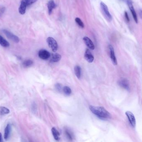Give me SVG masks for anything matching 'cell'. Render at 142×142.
<instances>
[{
  "label": "cell",
  "instance_id": "obj_26",
  "mask_svg": "<svg viewBox=\"0 0 142 142\" xmlns=\"http://www.w3.org/2000/svg\"><path fill=\"white\" fill-rule=\"evenodd\" d=\"M32 109L33 111H34H34H35L36 110V104H35V103H33V104Z\"/></svg>",
  "mask_w": 142,
  "mask_h": 142
},
{
  "label": "cell",
  "instance_id": "obj_15",
  "mask_svg": "<svg viewBox=\"0 0 142 142\" xmlns=\"http://www.w3.org/2000/svg\"><path fill=\"white\" fill-rule=\"evenodd\" d=\"M51 62H59L61 59V56L59 54L55 53L53 54L52 55H51Z\"/></svg>",
  "mask_w": 142,
  "mask_h": 142
},
{
  "label": "cell",
  "instance_id": "obj_4",
  "mask_svg": "<svg viewBox=\"0 0 142 142\" xmlns=\"http://www.w3.org/2000/svg\"><path fill=\"white\" fill-rule=\"evenodd\" d=\"M47 42L50 47L54 52H56L58 49V45L56 41L52 37H48Z\"/></svg>",
  "mask_w": 142,
  "mask_h": 142
},
{
  "label": "cell",
  "instance_id": "obj_8",
  "mask_svg": "<svg viewBox=\"0 0 142 142\" xmlns=\"http://www.w3.org/2000/svg\"><path fill=\"white\" fill-rule=\"evenodd\" d=\"M125 114L128 118L131 125L135 127L136 125V120L133 114L131 111H127L125 112Z\"/></svg>",
  "mask_w": 142,
  "mask_h": 142
},
{
  "label": "cell",
  "instance_id": "obj_1",
  "mask_svg": "<svg viewBox=\"0 0 142 142\" xmlns=\"http://www.w3.org/2000/svg\"><path fill=\"white\" fill-rule=\"evenodd\" d=\"M89 109L91 112L99 118L106 119L111 118L110 113L107 111L104 107L90 105Z\"/></svg>",
  "mask_w": 142,
  "mask_h": 142
},
{
  "label": "cell",
  "instance_id": "obj_12",
  "mask_svg": "<svg viewBox=\"0 0 142 142\" xmlns=\"http://www.w3.org/2000/svg\"><path fill=\"white\" fill-rule=\"evenodd\" d=\"M118 85L123 88L127 90H129V84L126 79H121L118 81Z\"/></svg>",
  "mask_w": 142,
  "mask_h": 142
},
{
  "label": "cell",
  "instance_id": "obj_17",
  "mask_svg": "<svg viewBox=\"0 0 142 142\" xmlns=\"http://www.w3.org/2000/svg\"><path fill=\"white\" fill-rule=\"evenodd\" d=\"M74 72L77 77L80 79L81 76V69L79 66L76 65L74 67Z\"/></svg>",
  "mask_w": 142,
  "mask_h": 142
},
{
  "label": "cell",
  "instance_id": "obj_11",
  "mask_svg": "<svg viewBox=\"0 0 142 142\" xmlns=\"http://www.w3.org/2000/svg\"><path fill=\"white\" fill-rule=\"evenodd\" d=\"M83 40L85 44L91 50H94L95 49V47L94 45L90 38L87 37H84L83 38Z\"/></svg>",
  "mask_w": 142,
  "mask_h": 142
},
{
  "label": "cell",
  "instance_id": "obj_14",
  "mask_svg": "<svg viewBox=\"0 0 142 142\" xmlns=\"http://www.w3.org/2000/svg\"><path fill=\"white\" fill-rule=\"evenodd\" d=\"M11 126L10 124H8L5 129L4 135V139L6 140H7L9 139L10 136V133L11 132Z\"/></svg>",
  "mask_w": 142,
  "mask_h": 142
},
{
  "label": "cell",
  "instance_id": "obj_21",
  "mask_svg": "<svg viewBox=\"0 0 142 142\" xmlns=\"http://www.w3.org/2000/svg\"><path fill=\"white\" fill-rule=\"evenodd\" d=\"M63 92L65 94V95L67 96H69L70 95L71 93H72V91L70 89V87H68V86H64L63 88Z\"/></svg>",
  "mask_w": 142,
  "mask_h": 142
},
{
  "label": "cell",
  "instance_id": "obj_3",
  "mask_svg": "<svg viewBox=\"0 0 142 142\" xmlns=\"http://www.w3.org/2000/svg\"><path fill=\"white\" fill-rule=\"evenodd\" d=\"M100 7L102 13L104 18L109 22H111L112 20V17L111 14H110L107 5L103 2H101L100 3Z\"/></svg>",
  "mask_w": 142,
  "mask_h": 142
},
{
  "label": "cell",
  "instance_id": "obj_18",
  "mask_svg": "<svg viewBox=\"0 0 142 142\" xmlns=\"http://www.w3.org/2000/svg\"><path fill=\"white\" fill-rule=\"evenodd\" d=\"M0 45L5 47H8L10 46V44L2 36L0 35Z\"/></svg>",
  "mask_w": 142,
  "mask_h": 142
},
{
  "label": "cell",
  "instance_id": "obj_2",
  "mask_svg": "<svg viewBox=\"0 0 142 142\" xmlns=\"http://www.w3.org/2000/svg\"><path fill=\"white\" fill-rule=\"evenodd\" d=\"M37 1L38 0H22L18 9L19 13L21 15H24L26 12L27 7L32 5Z\"/></svg>",
  "mask_w": 142,
  "mask_h": 142
},
{
  "label": "cell",
  "instance_id": "obj_13",
  "mask_svg": "<svg viewBox=\"0 0 142 142\" xmlns=\"http://www.w3.org/2000/svg\"><path fill=\"white\" fill-rule=\"evenodd\" d=\"M48 12L49 15H51L54 9H55L56 7V5L55 4V2L53 0H50L47 3Z\"/></svg>",
  "mask_w": 142,
  "mask_h": 142
},
{
  "label": "cell",
  "instance_id": "obj_23",
  "mask_svg": "<svg viewBox=\"0 0 142 142\" xmlns=\"http://www.w3.org/2000/svg\"><path fill=\"white\" fill-rule=\"evenodd\" d=\"M65 133H66L67 137H68V138L70 140H72L73 138V136L72 135V133L70 132V131L66 129L65 131Z\"/></svg>",
  "mask_w": 142,
  "mask_h": 142
},
{
  "label": "cell",
  "instance_id": "obj_19",
  "mask_svg": "<svg viewBox=\"0 0 142 142\" xmlns=\"http://www.w3.org/2000/svg\"><path fill=\"white\" fill-rule=\"evenodd\" d=\"M10 113V110L9 108L4 106L0 107V114L1 115H4L9 114Z\"/></svg>",
  "mask_w": 142,
  "mask_h": 142
},
{
  "label": "cell",
  "instance_id": "obj_6",
  "mask_svg": "<svg viewBox=\"0 0 142 142\" xmlns=\"http://www.w3.org/2000/svg\"><path fill=\"white\" fill-rule=\"evenodd\" d=\"M127 3L128 5V7L130 9L131 13L132 14L134 21H135V23H138V20L137 15L136 13L135 12L134 8L132 4V1L131 0H127Z\"/></svg>",
  "mask_w": 142,
  "mask_h": 142
},
{
  "label": "cell",
  "instance_id": "obj_24",
  "mask_svg": "<svg viewBox=\"0 0 142 142\" xmlns=\"http://www.w3.org/2000/svg\"><path fill=\"white\" fill-rule=\"evenodd\" d=\"M55 89H56V90L58 92H61L62 90V85L60 84H59V83H57L55 85Z\"/></svg>",
  "mask_w": 142,
  "mask_h": 142
},
{
  "label": "cell",
  "instance_id": "obj_25",
  "mask_svg": "<svg viewBox=\"0 0 142 142\" xmlns=\"http://www.w3.org/2000/svg\"><path fill=\"white\" fill-rule=\"evenodd\" d=\"M125 19L128 22H129L130 19L129 17L128 16V14L127 13V12H125Z\"/></svg>",
  "mask_w": 142,
  "mask_h": 142
},
{
  "label": "cell",
  "instance_id": "obj_9",
  "mask_svg": "<svg viewBox=\"0 0 142 142\" xmlns=\"http://www.w3.org/2000/svg\"><path fill=\"white\" fill-rule=\"evenodd\" d=\"M108 48L110 50V57L111 59L112 62L114 65H116L118 64L117 63V59L115 56V54L114 52V49L112 45H110L108 46Z\"/></svg>",
  "mask_w": 142,
  "mask_h": 142
},
{
  "label": "cell",
  "instance_id": "obj_20",
  "mask_svg": "<svg viewBox=\"0 0 142 142\" xmlns=\"http://www.w3.org/2000/svg\"><path fill=\"white\" fill-rule=\"evenodd\" d=\"M33 64V62L31 59H26L23 62V66L24 67H29L32 66Z\"/></svg>",
  "mask_w": 142,
  "mask_h": 142
},
{
  "label": "cell",
  "instance_id": "obj_7",
  "mask_svg": "<svg viewBox=\"0 0 142 142\" xmlns=\"http://www.w3.org/2000/svg\"><path fill=\"white\" fill-rule=\"evenodd\" d=\"M38 56L41 59L46 60L51 57V54L48 51L45 49H42L38 52Z\"/></svg>",
  "mask_w": 142,
  "mask_h": 142
},
{
  "label": "cell",
  "instance_id": "obj_10",
  "mask_svg": "<svg viewBox=\"0 0 142 142\" xmlns=\"http://www.w3.org/2000/svg\"><path fill=\"white\" fill-rule=\"evenodd\" d=\"M84 57L86 61L89 63L93 62L94 59V57L91 53V52H90V50L88 49H86V52H85Z\"/></svg>",
  "mask_w": 142,
  "mask_h": 142
},
{
  "label": "cell",
  "instance_id": "obj_27",
  "mask_svg": "<svg viewBox=\"0 0 142 142\" xmlns=\"http://www.w3.org/2000/svg\"><path fill=\"white\" fill-rule=\"evenodd\" d=\"M0 142H3V137L2 134L0 133Z\"/></svg>",
  "mask_w": 142,
  "mask_h": 142
},
{
  "label": "cell",
  "instance_id": "obj_22",
  "mask_svg": "<svg viewBox=\"0 0 142 142\" xmlns=\"http://www.w3.org/2000/svg\"><path fill=\"white\" fill-rule=\"evenodd\" d=\"M75 21L78 25L79 26V27H80L81 28H84V24L80 18H76V19H75Z\"/></svg>",
  "mask_w": 142,
  "mask_h": 142
},
{
  "label": "cell",
  "instance_id": "obj_5",
  "mask_svg": "<svg viewBox=\"0 0 142 142\" xmlns=\"http://www.w3.org/2000/svg\"><path fill=\"white\" fill-rule=\"evenodd\" d=\"M3 32L8 38L11 40L13 42L16 43H18L20 41V39L18 36L15 35L12 32H10V31L4 29V30H3Z\"/></svg>",
  "mask_w": 142,
  "mask_h": 142
},
{
  "label": "cell",
  "instance_id": "obj_16",
  "mask_svg": "<svg viewBox=\"0 0 142 142\" xmlns=\"http://www.w3.org/2000/svg\"><path fill=\"white\" fill-rule=\"evenodd\" d=\"M51 132L55 140L57 141H59L60 139V134L58 132V131L55 128V127H53L51 129Z\"/></svg>",
  "mask_w": 142,
  "mask_h": 142
}]
</instances>
